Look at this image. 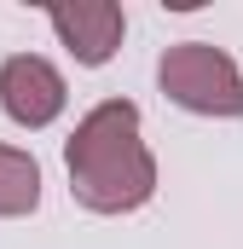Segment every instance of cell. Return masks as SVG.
I'll use <instances>...</instances> for the list:
<instances>
[{"label": "cell", "mask_w": 243, "mask_h": 249, "mask_svg": "<svg viewBox=\"0 0 243 249\" xmlns=\"http://www.w3.org/2000/svg\"><path fill=\"white\" fill-rule=\"evenodd\" d=\"M64 162H69V191L99 214L139 209L156 191V162L139 139V110L127 99H104L99 110H87Z\"/></svg>", "instance_id": "1"}, {"label": "cell", "mask_w": 243, "mask_h": 249, "mask_svg": "<svg viewBox=\"0 0 243 249\" xmlns=\"http://www.w3.org/2000/svg\"><path fill=\"white\" fill-rule=\"evenodd\" d=\"M41 203V168L35 157L0 145V214H29Z\"/></svg>", "instance_id": "5"}, {"label": "cell", "mask_w": 243, "mask_h": 249, "mask_svg": "<svg viewBox=\"0 0 243 249\" xmlns=\"http://www.w3.org/2000/svg\"><path fill=\"white\" fill-rule=\"evenodd\" d=\"M52 29L81 64H104L122 47V6L110 0H75V6H52Z\"/></svg>", "instance_id": "4"}, {"label": "cell", "mask_w": 243, "mask_h": 249, "mask_svg": "<svg viewBox=\"0 0 243 249\" xmlns=\"http://www.w3.org/2000/svg\"><path fill=\"white\" fill-rule=\"evenodd\" d=\"M0 105H6L12 122L47 127V122L64 110V75H58L47 58H35V53L6 58V64H0Z\"/></svg>", "instance_id": "3"}, {"label": "cell", "mask_w": 243, "mask_h": 249, "mask_svg": "<svg viewBox=\"0 0 243 249\" xmlns=\"http://www.w3.org/2000/svg\"><path fill=\"white\" fill-rule=\"evenodd\" d=\"M162 93L197 110V116H238L243 110V81H238V64L226 58L220 47L208 41H180L162 53Z\"/></svg>", "instance_id": "2"}]
</instances>
